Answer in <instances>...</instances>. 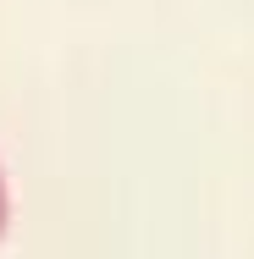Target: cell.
I'll list each match as a JSON object with an SVG mask.
<instances>
[{"label":"cell","instance_id":"1","mask_svg":"<svg viewBox=\"0 0 254 259\" xmlns=\"http://www.w3.org/2000/svg\"><path fill=\"white\" fill-rule=\"evenodd\" d=\"M0 226H6V182H0Z\"/></svg>","mask_w":254,"mask_h":259}]
</instances>
